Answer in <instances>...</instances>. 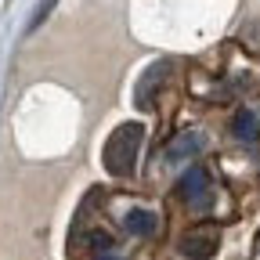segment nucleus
Segmentation results:
<instances>
[{
  "label": "nucleus",
  "mask_w": 260,
  "mask_h": 260,
  "mask_svg": "<svg viewBox=\"0 0 260 260\" xmlns=\"http://www.w3.org/2000/svg\"><path fill=\"white\" fill-rule=\"evenodd\" d=\"M90 246H94L98 253H109V249H112V235H109V232H90Z\"/></svg>",
  "instance_id": "9"
},
{
  "label": "nucleus",
  "mask_w": 260,
  "mask_h": 260,
  "mask_svg": "<svg viewBox=\"0 0 260 260\" xmlns=\"http://www.w3.org/2000/svg\"><path fill=\"white\" fill-rule=\"evenodd\" d=\"M94 260H119V256H116V253H98Z\"/></svg>",
  "instance_id": "10"
},
{
  "label": "nucleus",
  "mask_w": 260,
  "mask_h": 260,
  "mask_svg": "<svg viewBox=\"0 0 260 260\" xmlns=\"http://www.w3.org/2000/svg\"><path fill=\"white\" fill-rule=\"evenodd\" d=\"M155 224H159V220H155L152 210H130V213L123 217V228H126L130 235H141V239L155 232Z\"/></svg>",
  "instance_id": "6"
},
{
  "label": "nucleus",
  "mask_w": 260,
  "mask_h": 260,
  "mask_svg": "<svg viewBox=\"0 0 260 260\" xmlns=\"http://www.w3.org/2000/svg\"><path fill=\"white\" fill-rule=\"evenodd\" d=\"M141 141H145V126L141 123H123L116 126L109 141H105V170L112 177H126L130 170H134V162H138V152H141Z\"/></svg>",
  "instance_id": "1"
},
{
  "label": "nucleus",
  "mask_w": 260,
  "mask_h": 260,
  "mask_svg": "<svg viewBox=\"0 0 260 260\" xmlns=\"http://www.w3.org/2000/svg\"><path fill=\"white\" fill-rule=\"evenodd\" d=\"M177 195H181V199H188V203H195V206H206V203H210V174H206L203 167L184 170L181 181H177Z\"/></svg>",
  "instance_id": "4"
},
{
  "label": "nucleus",
  "mask_w": 260,
  "mask_h": 260,
  "mask_svg": "<svg viewBox=\"0 0 260 260\" xmlns=\"http://www.w3.org/2000/svg\"><path fill=\"white\" fill-rule=\"evenodd\" d=\"M54 4H58V0H40V8H37V15H32V22H29V32H32V29H40V25L47 22V15L54 11Z\"/></svg>",
  "instance_id": "8"
},
{
  "label": "nucleus",
  "mask_w": 260,
  "mask_h": 260,
  "mask_svg": "<svg viewBox=\"0 0 260 260\" xmlns=\"http://www.w3.org/2000/svg\"><path fill=\"white\" fill-rule=\"evenodd\" d=\"M170 76V61H152L148 69H145V76L138 80V90H134V105L138 109H152V102H155V94H159V87H162V80Z\"/></svg>",
  "instance_id": "3"
},
{
  "label": "nucleus",
  "mask_w": 260,
  "mask_h": 260,
  "mask_svg": "<svg viewBox=\"0 0 260 260\" xmlns=\"http://www.w3.org/2000/svg\"><path fill=\"white\" fill-rule=\"evenodd\" d=\"M217 246H220V232H217V228H210V224L191 228V232L181 239V253L191 256V260H206V256H213Z\"/></svg>",
  "instance_id": "2"
},
{
  "label": "nucleus",
  "mask_w": 260,
  "mask_h": 260,
  "mask_svg": "<svg viewBox=\"0 0 260 260\" xmlns=\"http://www.w3.org/2000/svg\"><path fill=\"white\" fill-rule=\"evenodd\" d=\"M232 130H235V138H239V141H256V138H260V119H256L249 109H242V112H235Z\"/></svg>",
  "instance_id": "7"
},
{
  "label": "nucleus",
  "mask_w": 260,
  "mask_h": 260,
  "mask_svg": "<svg viewBox=\"0 0 260 260\" xmlns=\"http://www.w3.org/2000/svg\"><path fill=\"white\" fill-rule=\"evenodd\" d=\"M206 145V138L199 134V130H184V134H177L170 145H167V162H184V159H195V152H199Z\"/></svg>",
  "instance_id": "5"
}]
</instances>
